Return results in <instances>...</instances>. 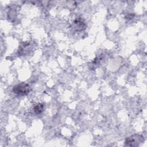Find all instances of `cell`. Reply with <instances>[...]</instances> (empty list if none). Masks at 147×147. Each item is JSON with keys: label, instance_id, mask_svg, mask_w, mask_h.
I'll list each match as a JSON object with an SVG mask.
<instances>
[{"label": "cell", "instance_id": "cell-2", "mask_svg": "<svg viewBox=\"0 0 147 147\" xmlns=\"http://www.w3.org/2000/svg\"><path fill=\"white\" fill-rule=\"evenodd\" d=\"M143 141V137L140 135L135 134L127 137L125 140V144L128 146H138Z\"/></svg>", "mask_w": 147, "mask_h": 147}, {"label": "cell", "instance_id": "cell-3", "mask_svg": "<svg viewBox=\"0 0 147 147\" xmlns=\"http://www.w3.org/2000/svg\"><path fill=\"white\" fill-rule=\"evenodd\" d=\"M43 110V106L42 105L39 103L36 105L34 107V111L36 114H40Z\"/></svg>", "mask_w": 147, "mask_h": 147}, {"label": "cell", "instance_id": "cell-1", "mask_svg": "<svg viewBox=\"0 0 147 147\" xmlns=\"http://www.w3.org/2000/svg\"><path fill=\"white\" fill-rule=\"evenodd\" d=\"M30 91V87L29 84L24 83H21L13 87V91L18 95H26Z\"/></svg>", "mask_w": 147, "mask_h": 147}]
</instances>
